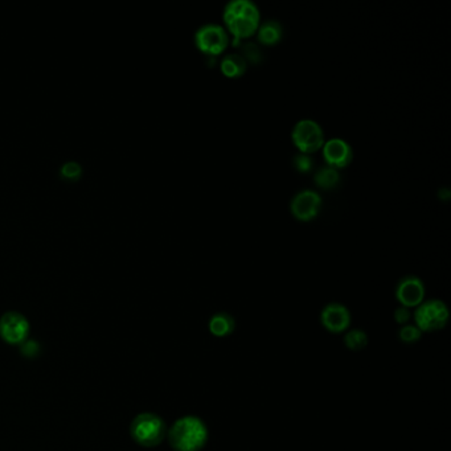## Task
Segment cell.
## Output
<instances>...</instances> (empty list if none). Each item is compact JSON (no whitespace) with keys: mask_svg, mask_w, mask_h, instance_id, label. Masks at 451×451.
I'll list each match as a JSON object with an SVG mask.
<instances>
[{"mask_svg":"<svg viewBox=\"0 0 451 451\" xmlns=\"http://www.w3.org/2000/svg\"><path fill=\"white\" fill-rule=\"evenodd\" d=\"M248 62L241 53H228L220 61V69L223 75L229 78H237L246 72Z\"/></svg>","mask_w":451,"mask_h":451,"instance_id":"14","label":"cell"},{"mask_svg":"<svg viewBox=\"0 0 451 451\" xmlns=\"http://www.w3.org/2000/svg\"><path fill=\"white\" fill-rule=\"evenodd\" d=\"M241 50H242V57L246 60V62H252V64H259L262 59H264V55H262V50L261 48L257 46L256 43H252V42H248L245 44H242L241 46Z\"/></svg>","mask_w":451,"mask_h":451,"instance_id":"18","label":"cell"},{"mask_svg":"<svg viewBox=\"0 0 451 451\" xmlns=\"http://www.w3.org/2000/svg\"><path fill=\"white\" fill-rule=\"evenodd\" d=\"M422 332L416 324H404L398 331V338L405 344H414L421 339Z\"/></svg>","mask_w":451,"mask_h":451,"instance_id":"17","label":"cell"},{"mask_svg":"<svg viewBox=\"0 0 451 451\" xmlns=\"http://www.w3.org/2000/svg\"><path fill=\"white\" fill-rule=\"evenodd\" d=\"M410 317H412V313H410V309H407V307L400 306L394 310V322L400 326L407 324Z\"/></svg>","mask_w":451,"mask_h":451,"instance_id":"21","label":"cell"},{"mask_svg":"<svg viewBox=\"0 0 451 451\" xmlns=\"http://www.w3.org/2000/svg\"><path fill=\"white\" fill-rule=\"evenodd\" d=\"M449 309L439 300L423 301L416 307L413 314L416 326L421 332H436L446 327L449 322Z\"/></svg>","mask_w":451,"mask_h":451,"instance_id":"4","label":"cell"},{"mask_svg":"<svg viewBox=\"0 0 451 451\" xmlns=\"http://www.w3.org/2000/svg\"><path fill=\"white\" fill-rule=\"evenodd\" d=\"M291 140L302 154H311L324 145L323 127L311 118L300 120L291 130Z\"/></svg>","mask_w":451,"mask_h":451,"instance_id":"5","label":"cell"},{"mask_svg":"<svg viewBox=\"0 0 451 451\" xmlns=\"http://www.w3.org/2000/svg\"><path fill=\"white\" fill-rule=\"evenodd\" d=\"M82 168L77 162H66L64 166L61 167V174L68 178V179H75L81 175Z\"/></svg>","mask_w":451,"mask_h":451,"instance_id":"20","label":"cell"},{"mask_svg":"<svg viewBox=\"0 0 451 451\" xmlns=\"http://www.w3.org/2000/svg\"><path fill=\"white\" fill-rule=\"evenodd\" d=\"M256 33L257 39L262 46H275L284 36V27L278 20L269 19L259 23Z\"/></svg>","mask_w":451,"mask_h":451,"instance_id":"12","label":"cell"},{"mask_svg":"<svg viewBox=\"0 0 451 451\" xmlns=\"http://www.w3.org/2000/svg\"><path fill=\"white\" fill-rule=\"evenodd\" d=\"M343 342L348 349L361 351L368 346V335H367V332L362 331L360 329L351 330V331L346 332Z\"/></svg>","mask_w":451,"mask_h":451,"instance_id":"16","label":"cell"},{"mask_svg":"<svg viewBox=\"0 0 451 451\" xmlns=\"http://www.w3.org/2000/svg\"><path fill=\"white\" fill-rule=\"evenodd\" d=\"M293 166L301 174H309L313 171V168L315 166V162L309 154L298 152L293 158Z\"/></svg>","mask_w":451,"mask_h":451,"instance_id":"19","label":"cell"},{"mask_svg":"<svg viewBox=\"0 0 451 451\" xmlns=\"http://www.w3.org/2000/svg\"><path fill=\"white\" fill-rule=\"evenodd\" d=\"M320 323L331 333H343L351 324V313L344 304L331 302L323 307L320 313Z\"/></svg>","mask_w":451,"mask_h":451,"instance_id":"10","label":"cell"},{"mask_svg":"<svg viewBox=\"0 0 451 451\" xmlns=\"http://www.w3.org/2000/svg\"><path fill=\"white\" fill-rule=\"evenodd\" d=\"M223 17L226 30L233 36V44L253 36L261 23V11L252 0H230L226 4Z\"/></svg>","mask_w":451,"mask_h":451,"instance_id":"1","label":"cell"},{"mask_svg":"<svg viewBox=\"0 0 451 451\" xmlns=\"http://www.w3.org/2000/svg\"><path fill=\"white\" fill-rule=\"evenodd\" d=\"M322 152L327 166L333 167L336 169L348 166L353 158L351 145L342 138L327 139L322 146Z\"/></svg>","mask_w":451,"mask_h":451,"instance_id":"11","label":"cell"},{"mask_svg":"<svg viewBox=\"0 0 451 451\" xmlns=\"http://www.w3.org/2000/svg\"><path fill=\"white\" fill-rule=\"evenodd\" d=\"M340 172L339 169L330 166H323L317 168L314 174V181L316 185L322 190H332L336 188L340 183Z\"/></svg>","mask_w":451,"mask_h":451,"instance_id":"15","label":"cell"},{"mask_svg":"<svg viewBox=\"0 0 451 451\" xmlns=\"http://www.w3.org/2000/svg\"><path fill=\"white\" fill-rule=\"evenodd\" d=\"M30 331L28 319L17 311H8L0 317V338L8 344H23Z\"/></svg>","mask_w":451,"mask_h":451,"instance_id":"7","label":"cell"},{"mask_svg":"<svg viewBox=\"0 0 451 451\" xmlns=\"http://www.w3.org/2000/svg\"><path fill=\"white\" fill-rule=\"evenodd\" d=\"M323 205V199L314 190H301L291 197L290 211L300 221H310L319 214Z\"/></svg>","mask_w":451,"mask_h":451,"instance_id":"8","label":"cell"},{"mask_svg":"<svg viewBox=\"0 0 451 451\" xmlns=\"http://www.w3.org/2000/svg\"><path fill=\"white\" fill-rule=\"evenodd\" d=\"M208 427L197 416H184L172 423L167 432L171 448L175 451H200L208 442Z\"/></svg>","mask_w":451,"mask_h":451,"instance_id":"2","label":"cell"},{"mask_svg":"<svg viewBox=\"0 0 451 451\" xmlns=\"http://www.w3.org/2000/svg\"><path fill=\"white\" fill-rule=\"evenodd\" d=\"M195 44L203 53L217 56L229 46L228 30L217 23H205L196 30Z\"/></svg>","mask_w":451,"mask_h":451,"instance_id":"6","label":"cell"},{"mask_svg":"<svg viewBox=\"0 0 451 451\" xmlns=\"http://www.w3.org/2000/svg\"><path fill=\"white\" fill-rule=\"evenodd\" d=\"M165 420L155 413H140L130 425V434L138 445L143 448H155L166 439Z\"/></svg>","mask_w":451,"mask_h":451,"instance_id":"3","label":"cell"},{"mask_svg":"<svg viewBox=\"0 0 451 451\" xmlns=\"http://www.w3.org/2000/svg\"><path fill=\"white\" fill-rule=\"evenodd\" d=\"M210 331L216 338H226L236 329L234 317L228 313H217L212 315L208 323Z\"/></svg>","mask_w":451,"mask_h":451,"instance_id":"13","label":"cell"},{"mask_svg":"<svg viewBox=\"0 0 451 451\" xmlns=\"http://www.w3.org/2000/svg\"><path fill=\"white\" fill-rule=\"evenodd\" d=\"M425 298V286L421 278L416 275L403 277L396 286V300L401 306L412 309L421 304Z\"/></svg>","mask_w":451,"mask_h":451,"instance_id":"9","label":"cell"}]
</instances>
